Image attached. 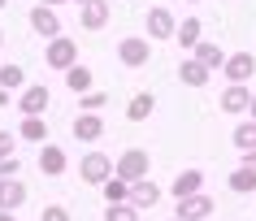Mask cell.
<instances>
[{
  "mask_svg": "<svg viewBox=\"0 0 256 221\" xmlns=\"http://www.w3.org/2000/svg\"><path fill=\"white\" fill-rule=\"evenodd\" d=\"M113 174H118V161L104 156V152H87V156L78 161V178L87 182V187H104Z\"/></svg>",
  "mask_w": 256,
  "mask_h": 221,
  "instance_id": "obj_1",
  "label": "cell"
},
{
  "mask_svg": "<svg viewBox=\"0 0 256 221\" xmlns=\"http://www.w3.org/2000/svg\"><path fill=\"white\" fill-rule=\"evenodd\" d=\"M148 169H152L148 148H126V152L118 156V178H122V182H130V187L148 178Z\"/></svg>",
  "mask_w": 256,
  "mask_h": 221,
  "instance_id": "obj_2",
  "label": "cell"
},
{
  "mask_svg": "<svg viewBox=\"0 0 256 221\" xmlns=\"http://www.w3.org/2000/svg\"><path fill=\"white\" fill-rule=\"evenodd\" d=\"M44 65H52V69H61V74H70V69L78 65V43L70 39V35L52 39L48 48H44Z\"/></svg>",
  "mask_w": 256,
  "mask_h": 221,
  "instance_id": "obj_3",
  "label": "cell"
},
{
  "mask_svg": "<svg viewBox=\"0 0 256 221\" xmlns=\"http://www.w3.org/2000/svg\"><path fill=\"white\" fill-rule=\"evenodd\" d=\"M118 61L126 69H144L152 61V39H144V35H126V39L118 43Z\"/></svg>",
  "mask_w": 256,
  "mask_h": 221,
  "instance_id": "obj_4",
  "label": "cell"
},
{
  "mask_svg": "<svg viewBox=\"0 0 256 221\" xmlns=\"http://www.w3.org/2000/svg\"><path fill=\"white\" fill-rule=\"evenodd\" d=\"M252 87L243 83H226V91L217 96V104H222V113H230V117H243V113H252Z\"/></svg>",
  "mask_w": 256,
  "mask_h": 221,
  "instance_id": "obj_5",
  "label": "cell"
},
{
  "mask_svg": "<svg viewBox=\"0 0 256 221\" xmlns=\"http://www.w3.org/2000/svg\"><path fill=\"white\" fill-rule=\"evenodd\" d=\"M144 26H148V39L152 43H161V39H174V35H178V17L170 13L165 4H156V9H148V22H144Z\"/></svg>",
  "mask_w": 256,
  "mask_h": 221,
  "instance_id": "obj_6",
  "label": "cell"
},
{
  "mask_svg": "<svg viewBox=\"0 0 256 221\" xmlns=\"http://www.w3.org/2000/svg\"><path fill=\"white\" fill-rule=\"evenodd\" d=\"M30 30L40 35V39H61V17H56V9H48V4H35L30 9Z\"/></svg>",
  "mask_w": 256,
  "mask_h": 221,
  "instance_id": "obj_7",
  "label": "cell"
},
{
  "mask_svg": "<svg viewBox=\"0 0 256 221\" xmlns=\"http://www.w3.org/2000/svg\"><path fill=\"white\" fill-rule=\"evenodd\" d=\"M48 100H52V91L44 83H30L22 96H18V109H22V117H44L48 113Z\"/></svg>",
  "mask_w": 256,
  "mask_h": 221,
  "instance_id": "obj_8",
  "label": "cell"
},
{
  "mask_svg": "<svg viewBox=\"0 0 256 221\" xmlns=\"http://www.w3.org/2000/svg\"><path fill=\"white\" fill-rule=\"evenodd\" d=\"M66 169H70L66 148H61V143H44V148H40V174H44V178H61Z\"/></svg>",
  "mask_w": 256,
  "mask_h": 221,
  "instance_id": "obj_9",
  "label": "cell"
},
{
  "mask_svg": "<svg viewBox=\"0 0 256 221\" xmlns=\"http://www.w3.org/2000/svg\"><path fill=\"white\" fill-rule=\"evenodd\" d=\"M174 217L178 221H208L213 217V200L208 195H187V200H178V208H174Z\"/></svg>",
  "mask_w": 256,
  "mask_h": 221,
  "instance_id": "obj_10",
  "label": "cell"
},
{
  "mask_svg": "<svg viewBox=\"0 0 256 221\" xmlns=\"http://www.w3.org/2000/svg\"><path fill=\"white\" fill-rule=\"evenodd\" d=\"M108 17H113L108 0H87V4H78V26L82 30H104Z\"/></svg>",
  "mask_w": 256,
  "mask_h": 221,
  "instance_id": "obj_11",
  "label": "cell"
},
{
  "mask_svg": "<svg viewBox=\"0 0 256 221\" xmlns=\"http://www.w3.org/2000/svg\"><path fill=\"white\" fill-rule=\"evenodd\" d=\"M222 74H226V83H252V74H256V56L252 52H230V61H226V69H222Z\"/></svg>",
  "mask_w": 256,
  "mask_h": 221,
  "instance_id": "obj_12",
  "label": "cell"
},
{
  "mask_svg": "<svg viewBox=\"0 0 256 221\" xmlns=\"http://www.w3.org/2000/svg\"><path fill=\"white\" fill-rule=\"evenodd\" d=\"M26 204V182L22 178H4L0 182V213H18Z\"/></svg>",
  "mask_w": 256,
  "mask_h": 221,
  "instance_id": "obj_13",
  "label": "cell"
},
{
  "mask_svg": "<svg viewBox=\"0 0 256 221\" xmlns=\"http://www.w3.org/2000/svg\"><path fill=\"white\" fill-rule=\"evenodd\" d=\"M208 78H213V69H208V65H200L196 56L178 65V83H182V87H191V91H200V87H208Z\"/></svg>",
  "mask_w": 256,
  "mask_h": 221,
  "instance_id": "obj_14",
  "label": "cell"
},
{
  "mask_svg": "<svg viewBox=\"0 0 256 221\" xmlns=\"http://www.w3.org/2000/svg\"><path fill=\"white\" fill-rule=\"evenodd\" d=\"M74 135L82 143H96V139L104 135V117L100 113H74Z\"/></svg>",
  "mask_w": 256,
  "mask_h": 221,
  "instance_id": "obj_15",
  "label": "cell"
},
{
  "mask_svg": "<svg viewBox=\"0 0 256 221\" xmlns=\"http://www.w3.org/2000/svg\"><path fill=\"white\" fill-rule=\"evenodd\" d=\"M161 195H165V191L156 187V182L144 178V182H135V187H130V204L144 213V208H156V204H161Z\"/></svg>",
  "mask_w": 256,
  "mask_h": 221,
  "instance_id": "obj_16",
  "label": "cell"
},
{
  "mask_svg": "<svg viewBox=\"0 0 256 221\" xmlns=\"http://www.w3.org/2000/svg\"><path fill=\"white\" fill-rule=\"evenodd\" d=\"M170 191H174V200L200 195V191H204V174H200V169H182V174L174 178V187H170Z\"/></svg>",
  "mask_w": 256,
  "mask_h": 221,
  "instance_id": "obj_17",
  "label": "cell"
},
{
  "mask_svg": "<svg viewBox=\"0 0 256 221\" xmlns=\"http://www.w3.org/2000/svg\"><path fill=\"white\" fill-rule=\"evenodd\" d=\"M152 109H156V96H152V91H135L130 104H126V122H148Z\"/></svg>",
  "mask_w": 256,
  "mask_h": 221,
  "instance_id": "obj_18",
  "label": "cell"
},
{
  "mask_svg": "<svg viewBox=\"0 0 256 221\" xmlns=\"http://www.w3.org/2000/svg\"><path fill=\"white\" fill-rule=\"evenodd\" d=\"M191 56H196L200 65H208V69H226V61H230V52H226V48H222V43H208V39H204Z\"/></svg>",
  "mask_w": 256,
  "mask_h": 221,
  "instance_id": "obj_19",
  "label": "cell"
},
{
  "mask_svg": "<svg viewBox=\"0 0 256 221\" xmlns=\"http://www.w3.org/2000/svg\"><path fill=\"white\" fill-rule=\"evenodd\" d=\"M200 30H204V22H200V17H182V22H178V35H174V39L178 43H182V48H191V52H196V48H200Z\"/></svg>",
  "mask_w": 256,
  "mask_h": 221,
  "instance_id": "obj_20",
  "label": "cell"
},
{
  "mask_svg": "<svg viewBox=\"0 0 256 221\" xmlns=\"http://www.w3.org/2000/svg\"><path fill=\"white\" fill-rule=\"evenodd\" d=\"M18 139H26V143H48V122L44 117H22V126H18Z\"/></svg>",
  "mask_w": 256,
  "mask_h": 221,
  "instance_id": "obj_21",
  "label": "cell"
},
{
  "mask_svg": "<svg viewBox=\"0 0 256 221\" xmlns=\"http://www.w3.org/2000/svg\"><path fill=\"white\" fill-rule=\"evenodd\" d=\"M230 139H234L239 152H256V122H252V117H243V122L234 126V135H230Z\"/></svg>",
  "mask_w": 256,
  "mask_h": 221,
  "instance_id": "obj_22",
  "label": "cell"
},
{
  "mask_svg": "<svg viewBox=\"0 0 256 221\" xmlns=\"http://www.w3.org/2000/svg\"><path fill=\"white\" fill-rule=\"evenodd\" d=\"M0 87H4V91H26V69L22 65H0Z\"/></svg>",
  "mask_w": 256,
  "mask_h": 221,
  "instance_id": "obj_23",
  "label": "cell"
},
{
  "mask_svg": "<svg viewBox=\"0 0 256 221\" xmlns=\"http://www.w3.org/2000/svg\"><path fill=\"white\" fill-rule=\"evenodd\" d=\"M66 87L74 91V96H87V91H96V87H92V69H87V65H74V69L66 74Z\"/></svg>",
  "mask_w": 256,
  "mask_h": 221,
  "instance_id": "obj_24",
  "label": "cell"
},
{
  "mask_svg": "<svg viewBox=\"0 0 256 221\" xmlns=\"http://www.w3.org/2000/svg\"><path fill=\"white\" fill-rule=\"evenodd\" d=\"M100 191H104V204H130V182H122L118 174H113Z\"/></svg>",
  "mask_w": 256,
  "mask_h": 221,
  "instance_id": "obj_25",
  "label": "cell"
},
{
  "mask_svg": "<svg viewBox=\"0 0 256 221\" xmlns=\"http://www.w3.org/2000/svg\"><path fill=\"white\" fill-rule=\"evenodd\" d=\"M230 191L234 195H252L256 191V169H230Z\"/></svg>",
  "mask_w": 256,
  "mask_h": 221,
  "instance_id": "obj_26",
  "label": "cell"
},
{
  "mask_svg": "<svg viewBox=\"0 0 256 221\" xmlns=\"http://www.w3.org/2000/svg\"><path fill=\"white\" fill-rule=\"evenodd\" d=\"M104 221H139L135 204H104Z\"/></svg>",
  "mask_w": 256,
  "mask_h": 221,
  "instance_id": "obj_27",
  "label": "cell"
},
{
  "mask_svg": "<svg viewBox=\"0 0 256 221\" xmlns=\"http://www.w3.org/2000/svg\"><path fill=\"white\" fill-rule=\"evenodd\" d=\"M104 104H108L104 91H87V96H78V113H100Z\"/></svg>",
  "mask_w": 256,
  "mask_h": 221,
  "instance_id": "obj_28",
  "label": "cell"
},
{
  "mask_svg": "<svg viewBox=\"0 0 256 221\" xmlns=\"http://www.w3.org/2000/svg\"><path fill=\"white\" fill-rule=\"evenodd\" d=\"M40 221H74V217H70L66 204H44V217Z\"/></svg>",
  "mask_w": 256,
  "mask_h": 221,
  "instance_id": "obj_29",
  "label": "cell"
},
{
  "mask_svg": "<svg viewBox=\"0 0 256 221\" xmlns=\"http://www.w3.org/2000/svg\"><path fill=\"white\" fill-rule=\"evenodd\" d=\"M9 156H18V135L0 130V161H9Z\"/></svg>",
  "mask_w": 256,
  "mask_h": 221,
  "instance_id": "obj_30",
  "label": "cell"
},
{
  "mask_svg": "<svg viewBox=\"0 0 256 221\" xmlns=\"http://www.w3.org/2000/svg\"><path fill=\"white\" fill-rule=\"evenodd\" d=\"M18 169H22V165H18V156L0 161V182H4V178H18Z\"/></svg>",
  "mask_w": 256,
  "mask_h": 221,
  "instance_id": "obj_31",
  "label": "cell"
},
{
  "mask_svg": "<svg viewBox=\"0 0 256 221\" xmlns=\"http://www.w3.org/2000/svg\"><path fill=\"white\" fill-rule=\"evenodd\" d=\"M9 104H18V100H14V91H4V87H0V109H9Z\"/></svg>",
  "mask_w": 256,
  "mask_h": 221,
  "instance_id": "obj_32",
  "label": "cell"
},
{
  "mask_svg": "<svg viewBox=\"0 0 256 221\" xmlns=\"http://www.w3.org/2000/svg\"><path fill=\"white\" fill-rule=\"evenodd\" d=\"M243 169H256V152H243Z\"/></svg>",
  "mask_w": 256,
  "mask_h": 221,
  "instance_id": "obj_33",
  "label": "cell"
},
{
  "mask_svg": "<svg viewBox=\"0 0 256 221\" xmlns=\"http://www.w3.org/2000/svg\"><path fill=\"white\" fill-rule=\"evenodd\" d=\"M40 4H48V9H61V4H70V0H40Z\"/></svg>",
  "mask_w": 256,
  "mask_h": 221,
  "instance_id": "obj_34",
  "label": "cell"
},
{
  "mask_svg": "<svg viewBox=\"0 0 256 221\" xmlns=\"http://www.w3.org/2000/svg\"><path fill=\"white\" fill-rule=\"evenodd\" d=\"M0 221H18V217H14V213H0Z\"/></svg>",
  "mask_w": 256,
  "mask_h": 221,
  "instance_id": "obj_35",
  "label": "cell"
},
{
  "mask_svg": "<svg viewBox=\"0 0 256 221\" xmlns=\"http://www.w3.org/2000/svg\"><path fill=\"white\" fill-rule=\"evenodd\" d=\"M248 117H252V122H256V100H252V113H248Z\"/></svg>",
  "mask_w": 256,
  "mask_h": 221,
  "instance_id": "obj_36",
  "label": "cell"
},
{
  "mask_svg": "<svg viewBox=\"0 0 256 221\" xmlns=\"http://www.w3.org/2000/svg\"><path fill=\"white\" fill-rule=\"evenodd\" d=\"M4 4H9V0H0V9H4Z\"/></svg>",
  "mask_w": 256,
  "mask_h": 221,
  "instance_id": "obj_37",
  "label": "cell"
},
{
  "mask_svg": "<svg viewBox=\"0 0 256 221\" xmlns=\"http://www.w3.org/2000/svg\"><path fill=\"white\" fill-rule=\"evenodd\" d=\"M74 4H87V0H74Z\"/></svg>",
  "mask_w": 256,
  "mask_h": 221,
  "instance_id": "obj_38",
  "label": "cell"
},
{
  "mask_svg": "<svg viewBox=\"0 0 256 221\" xmlns=\"http://www.w3.org/2000/svg\"><path fill=\"white\" fill-rule=\"evenodd\" d=\"M0 43H4V30H0Z\"/></svg>",
  "mask_w": 256,
  "mask_h": 221,
  "instance_id": "obj_39",
  "label": "cell"
},
{
  "mask_svg": "<svg viewBox=\"0 0 256 221\" xmlns=\"http://www.w3.org/2000/svg\"><path fill=\"white\" fill-rule=\"evenodd\" d=\"M170 221H178V217H170Z\"/></svg>",
  "mask_w": 256,
  "mask_h": 221,
  "instance_id": "obj_40",
  "label": "cell"
},
{
  "mask_svg": "<svg viewBox=\"0 0 256 221\" xmlns=\"http://www.w3.org/2000/svg\"><path fill=\"white\" fill-rule=\"evenodd\" d=\"M191 4H196V0H191Z\"/></svg>",
  "mask_w": 256,
  "mask_h": 221,
  "instance_id": "obj_41",
  "label": "cell"
}]
</instances>
